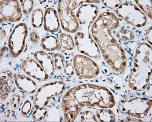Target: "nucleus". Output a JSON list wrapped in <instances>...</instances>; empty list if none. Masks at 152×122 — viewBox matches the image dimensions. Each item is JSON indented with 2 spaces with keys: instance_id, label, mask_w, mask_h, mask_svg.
<instances>
[{
  "instance_id": "1",
  "label": "nucleus",
  "mask_w": 152,
  "mask_h": 122,
  "mask_svg": "<svg viewBox=\"0 0 152 122\" xmlns=\"http://www.w3.org/2000/svg\"><path fill=\"white\" fill-rule=\"evenodd\" d=\"M119 24L118 17L113 12H102L93 24L91 35L108 65L122 75L126 67V57L122 47L112 34V31Z\"/></svg>"
},
{
  "instance_id": "2",
  "label": "nucleus",
  "mask_w": 152,
  "mask_h": 122,
  "mask_svg": "<svg viewBox=\"0 0 152 122\" xmlns=\"http://www.w3.org/2000/svg\"><path fill=\"white\" fill-rule=\"evenodd\" d=\"M116 104L113 93L100 85L83 84L70 89L63 97L61 107L64 120L74 121L85 106L112 108Z\"/></svg>"
},
{
  "instance_id": "3",
  "label": "nucleus",
  "mask_w": 152,
  "mask_h": 122,
  "mask_svg": "<svg viewBox=\"0 0 152 122\" xmlns=\"http://www.w3.org/2000/svg\"><path fill=\"white\" fill-rule=\"evenodd\" d=\"M151 46L142 43L136 48L133 65L128 79L129 86L133 90H144L151 81Z\"/></svg>"
},
{
  "instance_id": "4",
  "label": "nucleus",
  "mask_w": 152,
  "mask_h": 122,
  "mask_svg": "<svg viewBox=\"0 0 152 122\" xmlns=\"http://www.w3.org/2000/svg\"><path fill=\"white\" fill-rule=\"evenodd\" d=\"M151 106V100L145 98H126L118 103V109L121 114L137 118H145Z\"/></svg>"
},
{
  "instance_id": "5",
  "label": "nucleus",
  "mask_w": 152,
  "mask_h": 122,
  "mask_svg": "<svg viewBox=\"0 0 152 122\" xmlns=\"http://www.w3.org/2000/svg\"><path fill=\"white\" fill-rule=\"evenodd\" d=\"M86 1L60 0L58 3V12L62 28L65 31L74 33L79 28V23L74 10Z\"/></svg>"
},
{
  "instance_id": "6",
  "label": "nucleus",
  "mask_w": 152,
  "mask_h": 122,
  "mask_svg": "<svg viewBox=\"0 0 152 122\" xmlns=\"http://www.w3.org/2000/svg\"><path fill=\"white\" fill-rule=\"evenodd\" d=\"M66 84L60 81L43 85L37 90L34 98L35 109L47 107L53 98L62 94L66 90Z\"/></svg>"
},
{
  "instance_id": "7",
  "label": "nucleus",
  "mask_w": 152,
  "mask_h": 122,
  "mask_svg": "<svg viewBox=\"0 0 152 122\" xmlns=\"http://www.w3.org/2000/svg\"><path fill=\"white\" fill-rule=\"evenodd\" d=\"M116 13L119 17L136 28L145 26L147 18L144 12L131 2L122 3L116 9Z\"/></svg>"
},
{
  "instance_id": "8",
  "label": "nucleus",
  "mask_w": 152,
  "mask_h": 122,
  "mask_svg": "<svg viewBox=\"0 0 152 122\" xmlns=\"http://www.w3.org/2000/svg\"><path fill=\"white\" fill-rule=\"evenodd\" d=\"M28 35V27L24 23L18 24L9 37L8 48L10 57H18L23 52Z\"/></svg>"
},
{
  "instance_id": "9",
  "label": "nucleus",
  "mask_w": 152,
  "mask_h": 122,
  "mask_svg": "<svg viewBox=\"0 0 152 122\" xmlns=\"http://www.w3.org/2000/svg\"><path fill=\"white\" fill-rule=\"evenodd\" d=\"M73 66L76 74L82 78H94L100 72L99 67L94 61L83 54H77L74 56Z\"/></svg>"
},
{
  "instance_id": "10",
  "label": "nucleus",
  "mask_w": 152,
  "mask_h": 122,
  "mask_svg": "<svg viewBox=\"0 0 152 122\" xmlns=\"http://www.w3.org/2000/svg\"><path fill=\"white\" fill-rule=\"evenodd\" d=\"M74 39L76 47L80 53L93 58H100L99 48L89 33L78 32L75 34Z\"/></svg>"
},
{
  "instance_id": "11",
  "label": "nucleus",
  "mask_w": 152,
  "mask_h": 122,
  "mask_svg": "<svg viewBox=\"0 0 152 122\" xmlns=\"http://www.w3.org/2000/svg\"><path fill=\"white\" fill-rule=\"evenodd\" d=\"M22 17V10L18 1L6 0L0 1V18L1 23L16 22Z\"/></svg>"
},
{
  "instance_id": "12",
  "label": "nucleus",
  "mask_w": 152,
  "mask_h": 122,
  "mask_svg": "<svg viewBox=\"0 0 152 122\" xmlns=\"http://www.w3.org/2000/svg\"><path fill=\"white\" fill-rule=\"evenodd\" d=\"M21 67L26 74L35 79L45 81L50 79L47 73L36 60L32 59L24 60L21 62Z\"/></svg>"
},
{
  "instance_id": "13",
  "label": "nucleus",
  "mask_w": 152,
  "mask_h": 122,
  "mask_svg": "<svg viewBox=\"0 0 152 122\" xmlns=\"http://www.w3.org/2000/svg\"><path fill=\"white\" fill-rule=\"evenodd\" d=\"M99 12L98 7L92 4H86L80 6L76 12L75 16L81 25L91 24L97 19Z\"/></svg>"
},
{
  "instance_id": "14",
  "label": "nucleus",
  "mask_w": 152,
  "mask_h": 122,
  "mask_svg": "<svg viewBox=\"0 0 152 122\" xmlns=\"http://www.w3.org/2000/svg\"><path fill=\"white\" fill-rule=\"evenodd\" d=\"M44 29L50 33H55L60 29V21L55 9L48 7L44 15Z\"/></svg>"
},
{
  "instance_id": "15",
  "label": "nucleus",
  "mask_w": 152,
  "mask_h": 122,
  "mask_svg": "<svg viewBox=\"0 0 152 122\" xmlns=\"http://www.w3.org/2000/svg\"><path fill=\"white\" fill-rule=\"evenodd\" d=\"M35 59L40 64L50 79L52 78L55 73V68L53 62L52 57L50 55L43 51H36L34 54Z\"/></svg>"
},
{
  "instance_id": "16",
  "label": "nucleus",
  "mask_w": 152,
  "mask_h": 122,
  "mask_svg": "<svg viewBox=\"0 0 152 122\" xmlns=\"http://www.w3.org/2000/svg\"><path fill=\"white\" fill-rule=\"evenodd\" d=\"M14 79L16 86L21 92L28 95H32L37 90V84L29 77L22 74H17Z\"/></svg>"
},
{
  "instance_id": "17",
  "label": "nucleus",
  "mask_w": 152,
  "mask_h": 122,
  "mask_svg": "<svg viewBox=\"0 0 152 122\" xmlns=\"http://www.w3.org/2000/svg\"><path fill=\"white\" fill-rule=\"evenodd\" d=\"M13 84V74L10 70H4L0 74V94L1 100L3 101L8 96Z\"/></svg>"
},
{
  "instance_id": "18",
  "label": "nucleus",
  "mask_w": 152,
  "mask_h": 122,
  "mask_svg": "<svg viewBox=\"0 0 152 122\" xmlns=\"http://www.w3.org/2000/svg\"><path fill=\"white\" fill-rule=\"evenodd\" d=\"M41 46L45 50L48 51H54L55 50H60L61 49L58 40L53 35L44 37L41 40Z\"/></svg>"
},
{
  "instance_id": "19",
  "label": "nucleus",
  "mask_w": 152,
  "mask_h": 122,
  "mask_svg": "<svg viewBox=\"0 0 152 122\" xmlns=\"http://www.w3.org/2000/svg\"><path fill=\"white\" fill-rule=\"evenodd\" d=\"M97 121L112 122L115 121V114L108 108H101L97 109L96 114Z\"/></svg>"
},
{
  "instance_id": "20",
  "label": "nucleus",
  "mask_w": 152,
  "mask_h": 122,
  "mask_svg": "<svg viewBox=\"0 0 152 122\" xmlns=\"http://www.w3.org/2000/svg\"><path fill=\"white\" fill-rule=\"evenodd\" d=\"M44 22V14L42 9L37 8L34 10L31 17L32 25L34 28H40Z\"/></svg>"
},
{
  "instance_id": "21",
  "label": "nucleus",
  "mask_w": 152,
  "mask_h": 122,
  "mask_svg": "<svg viewBox=\"0 0 152 122\" xmlns=\"http://www.w3.org/2000/svg\"><path fill=\"white\" fill-rule=\"evenodd\" d=\"M59 41L62 48L67 50H72L74 48V42L72 36L67 33H61L59 35Z\"/></svg>"
},
{
  "instance_id": "22",
  "label": "nucleus",
  "mask_w": 152,
  "mask_h": 122,
  "mask_svg": "<svg viewBox=\"0 0 152 122\" xmlns=\"http://www.w3.org/2000/svg\"><path fill=\"white\" fill-rule=\"evenodd\" d=\"M136 4L141 7L144 12L150 18H152V3L151 1H144V0H136Z\"/></svg>"
},
{
  "instance_id": "23",
  "label": "nucleus",
  "mask_w": 152,
  "mask_h": 122,
  "mask_svg": "<svg viewBox=\"0 0 152 122\" xmlns=\"http://www.w3.org/2000/svg\"><path fill=\"white\" fill-rule=\"evenodd\" d=\"M52 59L56 70H61L65 67V59L62 54L60 53H56L53 56Z\"/></svg>"
},
{
  "instance_id": "24",
  "label": "nucleus",
  "mask_w": 152,
  "mask_h": 122,
  "mask_svg": "<svg viewBox=\"0 0 152 122\" xmlns=\"http://www.w3.org/2000/svg\"><path fill=\"white\" fill-rule=\"evenodd\" d=\"M48 114V109L46 107L37 108L33 112L32 118L35 121H40L45 118Z\"/></svg>"
},
{
  "instance_id": "25",
  "label": "nucleus",
  "mask_w": 152,
  "mask_h": 122,
  "mask_svg": "<svg viewBox=\"0 0 152 122\" xmlns=\"http://www.w3.org/2000/svg\"><path fill=\"white\" fill-rule=\"evenodd\" d=\"M118 38L122 42H126L133 40L134 38V33L128 29H121L117 34Z\"/></svg>"
},
{
  "instance_id": "26",
  "label": "nucleus",
  "mask_w": 152,
  "mask_h": 122,
  "mask_svg": "<svg viewBox=\"0 0 152 122\" xmlns=\"http://www.w3.org/2000/svg\"><path fill=\"white\" fill-rule=\"evenodd\" d=\"M19 3L21 4L24 14L29 15L34 7V1L32 0H21Z\"/></svg>"
},
{
  "instance_id": "27",
  "label": "nucleus",
  "mask_w": 152,
  "mask_h": 122,
  "mask_svg": "<svg viewBox=\"0 0 152 122\" xmlns=\"http://www.w3.org/2000/svg\"><path fill=\"white\" fill-rule=\"evenodd\" d=\"M81 121H97L96 115L90 110H86L82 112L80 117Z\"/></svg>"
},
{
  "instance_id": "28",
  "label": "nucleus",
  "mask_w": 152,
  "mask_h": 122,
  "mask_svg": "<svg viewBox=\"0 0 152 122\" xmlns=\"http://www.w3.org/2000/svg\"><path fill=\"white\" fill-rule=\"evenodd\" d=\"M102 2L107 7L110 9L118 8L122 3L120 0H104Z\"/></svg>"
},
{
  "instance_id": "29",
  "label": "nucleus",
  "mask_w": 152,
  "mask_h": 122,
  "mask_svg": "<svg viewBox=\"0 0 152 122\" xmlns=\"http://www.w3.org/2000/svg\"><path fill=\"white\" fill-rule=\"evenodd\" d=\"M32 108V104L29 100L25 101L21 109V114L23 117H26L29 115Z\"/></svg>"
},
{
  "instance_id": "30",
  "label": "nucleus",
  "mask_w": 152,
  "mask_h": 122,
  "mask_svg": "<svg viewBox=\"0 0 152 122\" xmlns=\"http://www.w3.org/2000/svg\"><path fill=\"white\" fill-rule=\"evenodd\" d=\"M10 105L14 109H17L19 107L21 103V97L18 94H13L10 97Z\"/></svg>"
},
{
  "instance_id": "31",
  "label": "nucleus",
  "mask_w": 152,
  "mask_h": 122,
  "mask_svg": "<svg viewBox=\"0 0 152 122\" xmlns=\"http://www.w3.org/2000/svg\"><path fill=\"white\" fill-rule=\"evenodd\" d=\"M60 118L59 112L56 109H52L48 114V120L49 121H58Z\"/></svg>"
},
{
  "instance_id": "32",
  "label": "nucleus",
  "mask_w": 152,
  "mask_h": 122,
  "mask_svg": "<svg viewBox=\"0 0 152 122\" xmlns=\"http://www.w3.org/2000/svg\"><path fill=\"white\" fill-rule=\"evenodd\" d=\"M64 72L65 74L68 76L73 75L74 73V66L70 63L66 64L64 67Z\"/></svg>"
},
{
  "instance_id": "33",
  "label": "nucleus",
  "mask_w": 152,
  "mask_h": 122,
  "mask_svg": "<svg viewBox=\"0 0 152 122\" xmlns=\"http://www.w3.org/2000/svg\"><path fill=\"white\" fill-rule=\"evenodd\" d=\"M39 34H37V32L36 31L31 32V33L30 34L31 42L34 44H36L38 42V41H39Z\"/></svg>"
},
{
  "instance_id": "34",
  "label": "nucleus",
  "mask_w": 152,
  "mask_h": 122,
  "mask_svg": "<svg viewBox=\"0 0 152 122\" xmlns=\"http://www.w3.org/2000/svg\"><path fill=\"white\" fill-rule=\"evenodd\" d=\"M10 30V28L8 29L7 27L4 26V28H1V32H0V37H1V42L3 40V39L6 38V37L7 36V34H8V32L7 31H9Z\"/></svg>"
},
{
  "instance_id": "35",
  "label": "nucleus",
  "mask_w": 152,
  "mask_h": 122,
  "mask_svg": "<svg viewBox=\"0 0 152 122\" xmlns=\"http://www.w3.org/2000/svg\"><path fill=\"white\" fill-rule=\"evenodd\" d=\"M145 36H146V39H147V42L151 45V43H152V42H151V39H152V28H151V26H150L148 28V29L147 31Z\"/></svg>"
},
{
  "instance_id": "36",
  "label": "nucleus",
  "mask_w": 152,
  "mask_h": 122,
  "mask_svg": "<svg viewBox=\"0 0 152 122\" xmlns=\"http://www.w3.org/2000/svg\"><path fill=\"white\" fill-rule=\"evenodd\" d=\"M103 71H104V73H105V74H107L108 76L111 75V74H112V73L110 71V70L108 67H103Z\"/></svg>"
},
{
  "instance_id": "37",
  "label": "nucleus",
  "mask_w": 152,
  "mask_h": 122,
  "mask_svg": "<svg viewBox=\"0 0 152 122\" xmlns=\"http://www.w3.org/2000/svg\"><path fill=\"white\" fill-rule=\"evenodd\" d=\"M122 121H142L141 120H139L136 118H127V119H124L122 120Z\"/></svg>"
},
{
  "instance_id": "38",
  "label": "nucleus",
  "mask_w": 152,
  "mask_h": 122,
  "mask_svg": "<svg viewBox=\"0 0 152 122\" xmlns=\"http://www.w3.org/2000/svg\"><path fill=\"white\" fill-rule=\"evenodd\" d=\"M5 50H6L5 47H2L1 48V58L3 56V54H4V53Z\"/></svg>"
}]
</instances>
